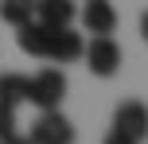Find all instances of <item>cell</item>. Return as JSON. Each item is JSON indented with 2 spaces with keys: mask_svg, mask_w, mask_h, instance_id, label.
<instances>
[{
  "mask_svg": "<svg viewBox=\"0 0 148 144\" xmlns=\"http://www.w3.org/2000/svg\"><path fill=\"white\" fill-rule=\"evenodd\" d=\"M16 43H20V51L35 55V59H51V62H78L82 51H86L82 31H70V23L66 27H51V23H39V20L20 23Z\"/></svg>",
  "mask_w": 148,
  "mask_h": 144,
  "instance_id": "1",
  "label": "cell"
},
{
  "mask_svg": "<svg viewBox=\"0 0 148 144\" xmlns=\"http://www.w3.org/2000/svg\"><path fill=\"white\" fill-rule=\"evenodd\" d=\"M62 98H66V74H62V70L47 66V70H39V74L27 78V101H31V105H39V109H59Z\"/></svg>",
  "mask_w": 148,
  "mask_h": 144,
  "instance_id": "2",
  "label": "cell"
},
{
  "mask_svg": "<svg viewBox=\"0 0 148 144\" xmlns=\"http://www.w3.org/2000/svg\"><path fill=\"white\" fill-rule=\"evenodd\" d=\"M82 59H86L90 74L97 78H113L121 70V47L113 43V35H94L86 43V51H82Z\"/></svg>",
  "mask_w": 148,
  "mask_h": 144,
  "instance_id": "3",
  "label": "cell"
},
{
  "mask_svg": "<svg viewBox=\"0 0 148 144\" xmlns=\"http://www.w3.org/2000/svg\"><path fill=\"white\" fill-rule=\"evenodd\" d=\"M113 132H121V136L133 140V144H144L148 140V105L144 101H125V105H117V113H113Z\"/></svg>",
  "mask_w": 148,
  "mask_h": 144,
  "instance_id": "4",
  "label": "cell"
},
{
  "mask_svg": "<svg viewBox=\"0 0 148 144\" xmlns=\"http://www.w3.org/2000/svg\"><path fill=\"white\" fill-rule=\"evenodd\" d=\"M31 140L35 144H74V125L59 109H43L39 121L31 125Z\"/></svg>",
  "mask_w": 148,
  "mask_h": 144,
  "instance_id": "5",
  "label": "cell"
},
{
  "mask_svg": "<svg viewBox=\"0 0 148 144\" xmlns=\"http://www.w3.org/2000/svg\"><path fill=\"white\" fill-rule=\"evenodd\" d=\"M78 16H82V27L94 35H113V27H117V8L109 0H86Z\"/></svg>",
  "mask_w": 148,
  "mask_h": 144,
  "instance_id": "6",
  "label": "cell"
},
{
  "mask_svg": "<svg viewBox=\"0 0 148 144\" xmlns=\"http://www.w3.org/2000/svg\"><path fill=\"white\" fill-rule=\"evenodd\" d=\"M78 16L74 0H35V20L51 23V27H66V23Z\"/></svg>",
  "mask_w": 148,
  "mask_h": 144,
  "instance_id": "7",
  "label": "cell"
},
{
  "mask_svg": "<svg viewBox=\"0 0 148 144\" xmlns=\"http://www.w3.org/2000/svg\"><path fill=\"white\" fill-rule=\"evenodd\" d=\"M0 101L12 109L27 101V74H0Z\"/></svg>",
  "mask_w": 148,
  "mask_h": 144,
  "instance_id": "8",
  "label": "cell"
},
{
  "mask_svg": "<svg viewBox=\"0 0 148 144\" xmlns=\"http://www.w3.org/2000/svg\"><path fill=\"white\" fill-rule=\"evenodd\" d=\"M0 20L12 23V27L35 20V0H0Z\"/></svg>",
  "mask_w": 148,
  "mask_h": 144,
  "instance_id": "9",
  "label": "cell"
},
{
  "mask_svg": "<svg viewBox=\"0 0 148 144\" xmlns=\"http://www.w3.org/2000/svg\"><path fill=\"white\" fill-rule=\"evenodd\" d=\"M8 132H16V109L0 101V136H8Z\"/></svg>",
  "mask_w": 148,
  "mask_h": 144,
  "instance_id": "10",
  "label": "cell"
},
{
  "mask_svg": "<svg viewBox=\"0 0 148 144\" xmlns=\"http://www.w3.org/2000/svg\"><path fill=\"white\" fill-rule=\"evenodd\" d=\"M0 144H35L31 136H20V132H8V136H0Z\"/></svg>",
  "mask_w": 148,
  "mask_h": 144,
  "instance_id": "11",
  "label": "cell"
},
{
  "mask_svg": "<svg viewBox=\"0 0 148 144\" xmlns=\"http://www.w3.org/2000/svg\"><path fill=\"white\" fill-rule=\"evenodd\" d=\"M105 144H133V140H125L121 132H109V136H105Z\"/></svg>",
  "mask_w": 148,
  "mask_h": 144,
  "instance_id": "12",
  "label": "cell"
},
{
  "mask_svg": "<svg viewBox=\"0 0 148 144\" xmlns=\"http://www.w3.org/2000/svg\"><path fill=\"white\" fill-rule=\"evenodd\" d=\"M140 35H144V43H148V12L140 16Z\"/></svg>",
  "mask_w": 148,
  "mask_h": 144,
  "instance_id": "13",
  "label": "cell"
}]
</instances>
